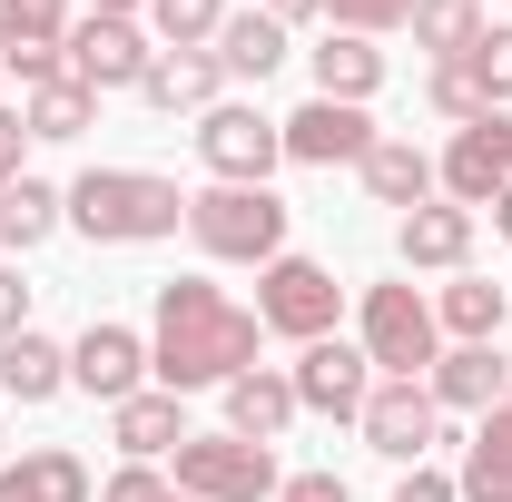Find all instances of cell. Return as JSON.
Masks as SVG:
<instances>
[{
	"label": "cell",
	"mask_w": 512,
	"mask_h": 502,
	"mask_svg": "<svg viewBox=\"0 0 512 502\" xmlns=\"http://www.w3.org/2000/svg\"><path fill=\"white\" fill-rule=\"evenodd\" d=\"M424 99H434V119H453V128H473L493 99H483V79H473V60H434L424 69Z\"/></svg>",
	"instance_id": "obj_31"
},
{
	"label": "cell",
	"mask_w": 512,
	"mask_h": 502,
	"mask_svg": "<svg viewBox=\"0 0 512 502\" xmlns=\"http://www.w3.org/2000/svg\"><path fill=\"white\" fill-rule=\"evenodd\" d=\"M69 384H79V394H99V404L148 394V335H138V325H119V315L79 325V345H69Z\"/></svg>",
	"instance_id": "obj_11"
},
{
	"label": "cell",
	"mask_w": 512,
	"mask_h": 502,
	"mask_svg": "<svg viewBox=\"0 0 512 502\" xmlns=\"http://www.w3.org/2000/svg\"><path fill=\"white\" fill-rule=\"evenodd\" d=\"M286 424H296V384L276 375V365H247V375H227V434L276 443Z\"/></svg>",
	"instance_id": "obj_19"
},
{
	"label": "cell",
	"mask_w": 512,
	"mask_h": 502,
	"mask_svg": "<svg viewBox=\"0 0 512 502\" xmlns=\"http://www.w3.org/2000/svg\"><path fill=\"white\" fill-rule=\"evenodd\" d=\"M89 463L69 453V443H30L20 463H0V502H89Z\"/></svg>",
	"instance_id": "obj_16"
},
{
	"label": "cell",
	"mask_w": 512,
	"mask_h": 502,
	"mask_svg": "<svg viewBox=\"0 0 512 502\" xmlns=\"http://www.w3.org/2000/svg\"><path fill=\"white\" fill-rule=\"evenodd\" d=\"M335 306H345V286H335V266H316V256H276V266H256V325L266 335H296V345H316V335H335Z\"/></svg>",
	"instance_id": "obj_6"
},
{
	"label": "cell",
	"mask_w": 512,
	"mask_h": 502,
	"mask_svg": "<svg viewBox=\"0 0 512 502\" xmlns=\"http://www.w3.org/2000/svg\"><path fill=\"white\" fill-rule=\"evenodd\" d=\"M60 197H69V227L89 247H158V237L188 227V188L158 178V168H89Z\"/></svg>",
	"instance_id": "obj_2"
},
{
	"label": "cell",
	"mask_w": 512,
	"mask_h": 502,
	"mask_svg": "<svg viewBox=\"0 0 512 502\" xmlns=\"http://www.w3.org/2000/svg\"><path fill=\"white\" fill-rule=\"evenodd\" d=\"M0 394H10V404H50V394H69V345H50L40 325H20V335L0 345Z\"/></svg>",
	"instance_id": "obj_21"
},
{
	"label": "cell",
	"mask_w": 512,
	"mask_h": 502,
	"mask_svg": "<svg viewBox=\"0 0 512 502\" xmlns=\"http://www.w3.org/2000/svg\"><path fill=\"white\" fill-rule=\"evenodd\" d=\"M197 158H207V178H217V188H266V178H276V158H286V138H276L266 109L217 99V109L197 119Z\"/></svg>",
	"instance_id": "obj_7"
},
{
	"label": "cell",
	"mask_w": 512,
	"mask_h": 502,
	"mask_svg": "<svg viewBox=\"0 0 512 502\" xmlns=\"http://www.w3.org/2000/svg\"><path fill=\"white\" fill-rule=\"evenodd\" d=\"M276 138H286L296 168H365V148H375L384 128L365 119L355 99H306L296 119H276Z\"/></svg>",
	"instance_id": "obj_13"
},
{
	"label": "cell",
	"mask_w": 512,
	"mask_h": 502,
	"mask_svg": "<svg viewBox=\"0 0 512 502\" xmlns=\"http://www.w3.org/2000/svg\"><path fill=\"white\" fill-rule=\"evenodd\" d=\"M503 306H512V286H493V276H453L444 296H434V325H444L453 345H493V335H503Z\"/></svg>",
	"instance_id": "obj_24"
},
{
	"label": "cell",
	"mask_w": 512,
	"mask_h": 502,
	"mask_svg": "<svg viewBox=\"0 0 512 502\" xmlns=\"http://www.w3.org/2000/svg\"><path fill=\"white\" fill-rule=\"evenodd\" d=\"M109 443H119L128 463H158V453H178V443H188L178 394L158 384V394H128V404H109Z\"/></svg>",
	"instance_id": "obj_18"
},
{
	"label": "cell",
	"mask_w": 512,
	"mask_h": 502,
	"mask_svg": "<svg viewBox=\"0 0 512 502\" xmlns=\"http://www.w3.org/2000/svg\"><path fill=\"white\" fill-rule=\"evenodd\" d=\"M99 502H188V493H178V483H168L158 463H119V473L99 483Z\"/></svg>",
	"instance_id": "obj_33"
},
{
	"label": "cell",
	"mask_w": 512,
	"mask_h": 502,
	"mask_svg": "<svg viewBox=\"0 0 512 502\" xmlns=\"http://www.w3.org/2000/svg\"><path fill=\"white\" fill-rule=\"evenodd\" d=\"M493 227H503V237H512V188H503V197H493Z\"/></svg>",
	"instance_id": "obj_40"
},
{
	"label": "cell",
	"mask_w": 512,
	"mask_h": 502,
	"mask_svg": "<svg viewBox=\"0 0 512 502\" xmlns=\"http://www.w3.org/2000/svg\"><path fill=\"white\" fill-rule=\"evenodd\" d=\"M355 178H365V197H375V207H424V197H434V158H424L414 138H375Z\"/></svg>",
	"instance_id": "obj_23"
},
{
	"label": "cell",
	"mask_w": 512,
	"mask_h": 502,
	"mask_svg": "<svg viewBox=\"0 0 512 502\" xmlns=\"http://www.w3.org/2000/svg\"><path fill=\"white\" fill-rule=\"evenodd\" d=\"M256 306L217 296L207 276H168L158 286V315H148V375L168 394H197V384H227L256 365Z\"/></svg>",
	"instance_id": "obj_1"
},
{
	"label": "cell",
	"mask_w": 512,
	"mask_h": 502,
	"mask_svg": "<svg viewBox=\"0 0 512 502\" xmlns=\"http://www.w3.org/2000/svg\"><path fill=\"white\" fill-rule=\"evenodd\" d=\"M434 188L453 207H493L512 188V109H483L473 128H453V148L434 158Z\"/></svg>",
	"instance_id": "obj_8"
},
{
	"label": "cell",
	"mask_w": 512,
	"mask_h": 502,
	"mask_svg": "<svg viewBox=\"0 0 512 502\" xmlns=\"http://www.w3.org/2000/svg\"><path fill=\"white\" fill-rule=\"evenodd\" d=\"M60 40H69V0H0V69L50 60Z\"/></svg>",
	"instance_id": "obj_28"
},
{
	"label": "cell",
	"mask_w": 512,
	"mask_h": 502,
	"mask_svg": "<svg viewBox=\"0 0 512 502\" xmlns=\"http://www.w3.org/2000/svg\"><path fill=\"white\" fill-rule=\"evenodd\" d=\"M20 148H30V119H20V109H0V188H10V178H30V168H20Z\"/></svg>",
	"instance_id": "obj_37"
},
{
	"label": "cell",
	"mask_w": 512,
	"mask_h": 502,
	"mask_svg": "<svg viewBox=\"0 0 512 502\" xmlns=\"http://www.w3.org/2000/svg\"><path fill=\"white\" fill-rule=\"evenodd\" d=\"M394 256H404V266H434V276H463V256H473V207H453V197L404 207V217H394Z\"/></svg>",
	"instance_id": "obj_14"
},
{
	"label": "cell",
	"mask_w": 512,
	"mask_h": 502,
	"mask_svg": "<svg viewBox=\"0 0 512 502\" xmlns=\"http://www.w3.org/2000/svg\"><path fill=\"white\" fill-rule=\"evenodd\" d=\"M30 325V286H20V266H0V345Z\"/></svg>",
	"instance_id": "obj_36"
},
{
	"label": "cell",
	"mask_w": 512,
	"mask_h": 502,
	"mask_svg": "<svg viewBox=\"0 0 512 502\" xmlns=\"http://www.w3.org/2000/svg\"><path fill=\"white\" fill-rule=\"evenodd\" d=\"M276 502H345V483H335V473H286Z\"/></svg>",
	"instance_id": "obj_38"
},
{
	"label": "cell",
	"mask_w": 512,
	"mask_h": 502,
	"mask_svg": "<svg viewBox=\"0 0 512 502\" xmlns=\"http://www.w3.org/2000/svg\"><path fill=\"white\" fill-rule=\"evenodd\" d=\"M266 10H276V20H306V10H325V0H266Z\"/></svg>",
	"instance_id": "obj_39"
},
{
	"label": "cell",
	"mask_w": 512,
	"mask_h": 502,
	"mask_svg": "<svg viewBox=\"0 0 512 502\" xmlns=\"http://www.w3.org/2000/svg\"><path fill=\"white\" fill-rule=\"evenodd\" d=\"M276 60H286V20H276V10H227L217 69H227V79H266Z\"/></svg>",
	"instance_id": "obj_25"
},
{
	"label": "cell",
	"mask_w": 512,
	"mask_h": 502,
	"mask_svg": "<svg viewBox=\"0 0 512 502\" xmlns=\"http://www.w3.org/2000/svg\"><path fill=\"white\" fill-rule=\"evenodd\" d=\"M414 40L434 60H473L483 50V0H414Z\"/></svg>",
	"instance_id": "obj_29"
},
{
	"label": "cell",
	"mask_w": 512,
	"mask_h": 502,
	"mask_svg": "<svg viewBox=\"0 0 512 502\" xmlns=\"http://www.w3.org/2000/svg\"><path fill=\"white\" fill-rule=\"evenodd\" d=\"M99 10H109V20H128V10H148V0H99Z\"/></svg>",
	"instance_id": "obj_41"
},
{
	"label": "cell",
	"mask_w": 512,
	"mask_h": 502,
	"mask_svg": "<svg viewBox=\"0 0 512 502\" xmlns=\"http://www.w3.org/2000/svg\"><path fill=\"white\" fill-rule=\"evenodd\" d=\"M188 237L217 266H276L286 256V197L276 188H197L188 197Z\"/></svg>",
	"instance_id": "obj_3"
},
{
	"label": "cell",
	"mask_w": 512,
	"mask_h": 502,
	"mask_svg": "<svg viewBox=\"0 0 512 502\" xmlns=\"http://www.w3.org/2000/svg\"><path fill=\"white\" fill-rule=\"evenodd\" d=\"M365 365H384L394 384H424L434 375V355H444V325H434V306L414 296V286H365Z\"/></svg>",
	"instance_id": "obj_5"
},
{
	"label": "cell",
	"mask_w": 512,
	"mask_h": 502,
	"mask_svg": "<svg viewBox=\"0 0 512 502\" xmlns=\"http://www.w3.org/2000/svg\"><path fill=\"white\" fill-rule=\"evenodd\" d=\"M60 60H69V79H79V89H138L158 50H148V30H138V20H109V10H89V20H69Z\"/></svg>",
	"instance_id": "obj_10"
},
{
	"label": "cell",
	"mask_w": 512,
	"mask_h": 502,
	"mask_svg": "<svg viewBox=\"0 0 512 502\" xmlns=\"http://www.w3.org/2000/svg\"><path fill=\"white\" fill-rule=\"evenodd\" d=\"M188 502H276V443H247V434H188L178 443V473H168Z\"/></svg>",
	"instance_id": "obj_4"
},
{
	"label": "cell",
	"mask_w": 512,
	"mask_h": 502,
	"mask_svg": "<svg viewBox=\"0 0 512 502\" xmlns=\"http://www.w3.org/2000/svg\"><path fill=\"white\" fill-rule=\"evenodd\" d=\"M473 79H483V99L512 109V30H483V50H473Z\"/></svg>",
	"instance_id": "obj_34"
},
{
	"label": "cell",
	"mask_w": 512,
	"mask_h": 502,
	"mask_svg": "<svg viewBox=\"0 0 512 502\" xmlns=\"http://www.w3.org/2000/svg\"><path fill=\"white\" fill-rule=\"evenodd\" d=\"M50 227H69V197L50 188V178H10V188H0V247L30 256Z\"/></svg>",
	"instance_id": "obj_26"
},
{
	"label": "cell",
	"mask_w": 512,
	"mask_h": 502,
	"mask_svg": "<svg viewBox=\"0 0 512 502\" xmlns=\"http://www.w3.org/2000/svg\"><path fill=\"white\" fill-rule=\"evenodd\" d=\"M148 30H158L168 50H207V40L227 30V0H148Z\"/></svg>",
	"instance_id": "obj_30"
},
{
	"label": "cell",
	"mask_w": 512,
	"mask_h": 502,
	"mask_svg": "<svg viewBox=\"0 0 512 502\" xmlns=\"http://www.w3.org/2000/svg\"><path fill=\"white\" fill-rule=\"evenodd\" d=\"M296 414H335V424H355L365 414V394H375V365H365V345H345V335H316L306 355H296Z\"/></svg>",
	"instance_id": "obj_12"
},
{
	"label": "cell",
	"mask_w": 512,
	"mask_h": 502,
	"mask_svg": "<svg viewBox=\"0 0 512 502\" xmlns=\"http://www.w3.org/2000/svg\"><path fill=\"white\" fill-rule=\"evenodd\" d=\"M217 89H227V69H217V50H158L148 60V79H138V99L148 109H217Z\"/></svg>",
	"instance_id": "obj_17"
},
{
	"label": "cell",
	"mask_w": 512,
	"mask_h": 502,
	"mask_svg": "<svg viewBox=\"0 0 512 502\" xmlns=\"http://www.w3.org/2000/svg\"><path fill=\"white\" fill-rule=\"evenodd\" d=\"M325 20H335V30H355V40H384V30H404V20H414V0H325Z\"/></svg>",
	"instance_id": "obj_32"
},
{
	"label": "cell",
	"mask_w": 512,
	"mask_h": 502,
	"mask_svg": "<svg viewBox=\"0 0 512 502\" xmlns=\"http://www.w3.org/2000/svg\"><path fill=\"white\" fill-rule=\"evenodd\" d=\"M424 394H434L444 414H493V404L512 394L503 345H444V355H434V375H424Z\"/></svg>",
	"instance_id": "obj_15"
},
{
	"label": "cell",
	"mask_w": 512,
	"mask_h": 502,
	"mask_svg": "<svg viewBox=\"0 0 512 502\" xmlns=\"http://www.w3.org/2000/svg\"><path fill=\"white\" fill-rule=\"evenodd\" d=\"M384 502H463V493H453V473H434V463H404V483Z\"/></svg>",
	"instance_id": "obj_35"
},
{
	"label": "cell",
	"mask_w": 512,
	"mask_h": 502,
	"mask_svg": "<svg viewBox=\"0 0 512 502\" xmlns=\"http://www.w3.org/2000/svg\"><path fill=\"white\" fill-rule=\"evenodd\" d=\"M463 502H512V394L483 414V434L463 443V473H453Z\"/></svg>",
	"instance_id": "obj_22"
},
{
	"label": "cell",
	"mask_w": 512,
	"mask_h": 502,
	"mask_svg": "<svg viewBox=\"0 0 512 502\" xmlns=\"http://www.w3.org/2000/svg\"><path fill=\"white\" fill-rule=\"evenodd\" d=\"M306 69H316V99H355V109H365L384 89V50L355 40V30H325L316 50H306Z\"/></svg>",
	"instance_id": "obj_20"
},
{
	"label": "cell",
	"mask_w": 512,
	"mask_h": 502,
	"mask_svg": "<svg viewBox=\"0 0 512 502\" xmlns=\"http://www.w3.org/2000/svg\"><path fill=\"white\" fill-rule=\"evenodd\" d=\"M355 434H365V453H384V463H424V453L444 443V404H434L424 384L384 375L375 394H365V414H355Z\"/></svg>",
	"instance_id": "obj_9"
},
{
	"label": "cell",
	"mask_w": 512,
	"mask_h": 502,
	"mask_svg": "<svg viewBox=\"0 0 512 502\" xmlns=\"http://www.w3.org/2000/svg\"><path fill=\"white\" fill-rule=\"evenodd\" d=\"M20 119H30V138H89L99 128V89H79V79H40L30 99H20Z\"/></svg>",
	"instance_id": "obj_27"
}]
</instances>
